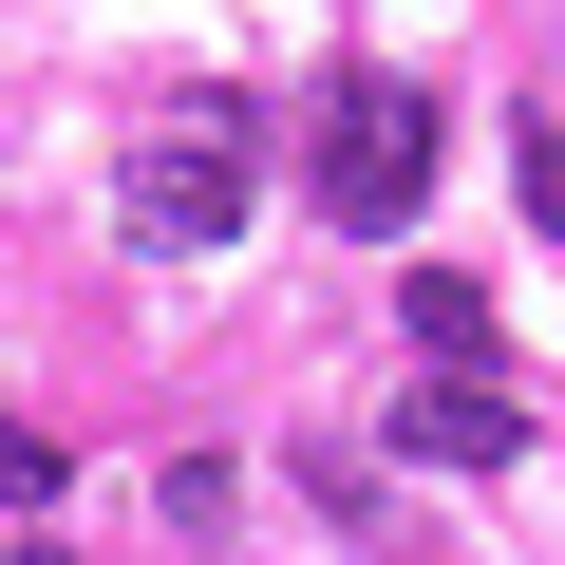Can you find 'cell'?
Instances as JSON below:
<instances>
[{"mask_svg":"<svg viewBox=\"0 0 565 565\" xmlns=\"http://www.w3.org/2000/svg\"><path fill=\"white\" fill-rule=\"evenodd\" d=\"M321 207L340 226H415L434 207V95L415 76H340L321 95Z\"/></svg>","mask_w":565,"mask_h":565,"instance_id":"obj_1","label":"cell"},{"mask_svg":"<svg viewBox=\"0 0 565 565\" xmlns=\"http://www.w3.org/2000/svg\"><path fill=\"white\" fill-rule=\"evenodd\" d=\"M245 189H264V170H245V132H207V114H170V132H151V151L114 170V226L189 264V245H226V226H245Z\"/></svg>","mask_w":565,"mask_h":565,"instance_id":"obj_2","label":"cell"},{"mask_svg":"<svg viewBox=\"0 0 565 565\" xmlns=\"http://www.w3.org/2000/svg\"><path fill=\"white\" fill-rule=\"evenodd\" d=\"M396 452L415 471H527V396L509 377H415L396 396Z\"/></svg>","mask_w":565,"mask_h":565,"instance_id":"obj_3","label":"cell"},{"mask_svg":"<svg viewBox=\"0 0 565 565\" xmlns=\"http://www.w3.org/2000/svg\"><path fill=\"white\" fill-rule=\"evenodd\" d=\"M415 377H509V321H490V282H452V264H415Z\"/></svg>","mask_w":565,"mask_h":565,"instance_id":"obj_4","label":"cell"},{"mask_svg":"<svg viewBox=\"0 0 565 565\" xmlns=\"http://www.w3.org/2000/svg\"><path fill=\"white\" fill-rule=\"evenodd\" d=\"M57 471H76V452H57L39 415H0V509H57Z\"/></svg>","mask_w":565,"mask_h":565,"instance_id":"obj_5","label":"cell"},{"mask_svg":"<svg viewBox=\"0 0 565 565\" xmlns=\"http://www.w3.org/2000/svg\"><path fill=\"white\" fill-rule=\"evenodd\" d=\"M527 226H565V114H527Z\"/></svg>","mask_w":565,"mask_h":565,"instance_id":"obj_6","label":"cell"},{"mask_svg":"<svg viewBox=\"0 0 565 565\" xmlns=\"http://www.w3.org/2000/svg\"><path fill=\"white\" fill-rule=\"evenodd\" d=\"M20 565H76V546H20Z\"/></svg>","mask_w":565,"mask_h":565,"instance_id":"obj_7","label":"cell"}]
</instances>
